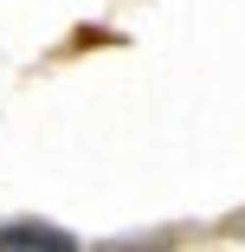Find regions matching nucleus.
<instances>
[{"mask_svg":"<svg viewBox=\"0 0 245 252\" xmlns=\"http://www.w3.org/2000/svg\"><path fill=\"white\" fill-rule=\"evenodd\" d=\"M0 252H84L65 226L39 220V214H20V220H0Z\"/></svg>","mask_w":245,"mask_h":252,"instance_id":"1","label":"nucleus"},{"mask_svg":"<svg viewBox=\"0 0 245 252\" xmlns=\"http://www.w3.org/2000/svg\"><path fill=\"white\" fill-rule=\"evenodd\" d=\"M168 246H181V226H162L149 239H104L97 252H168Z\"/></svg>","mask_w":245,"mask_h":252,"instance_id":"2","label":"nucleus"}]
</instances>
